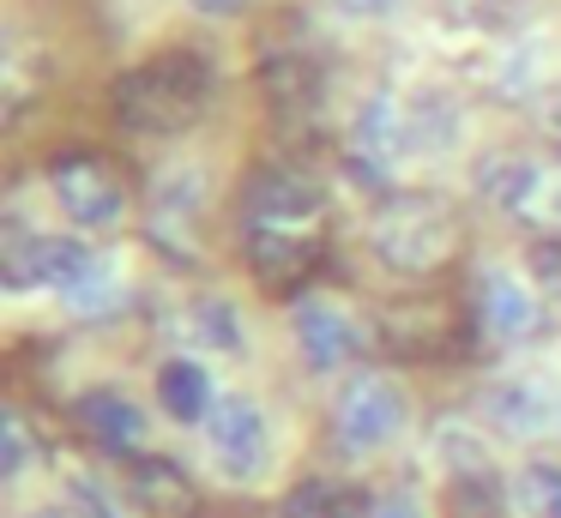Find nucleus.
Returning <instances> with one entry per match:
<instances>
[{"label":"nucleus","mask_w":561,"mask_h":518,"mask_svg":"<svg viewBox=\"0 0 561 518\" xmlns=\"http://www.w3.org/2000/svg\"><path fill=\"white\" fill-rule=\"evenodd\" d=\"M98 260L85 241H67V235H43V229L25 223H7L0 235V277L7 289H67L79 284V272Z\"/></svg>","instance_id":"obj_6"},{"label":"nucleus","mask_w":561,"mask_h":518,"mask_svg":"<svg viewBox=\"0 0 561 518\" xmlns=\"http://www.w3.org/2000/svg\"><path fill=\"white\" fill-rule=\"evenodd\" d=\"M25 518H67V513H25Z\"/></svg>","instance_id":"obj_31"},{"label":"nucleus","mask_w":561,"mask_h":518,"mask_svg":"<svg viewBox=\"0 0 561 518\" xmlns=\"http://www.w3.org/2000/svg\"><path fill=\"white\" fill-rule=\"evenodd\" d=\"M187 332H194L206 349H218V356H242L248 349L242 308H236L230 296H194L187 301Z\"/></svg>","instance_id":"obj_17"},{"label":"nucleus","mask_w":561,"mask_h":518,"mask_svg":"<svg viewBox=\"0 0 561 518\" xmlns=\"http://www.w3.org/2000/svg\"><path fill=\"white\" fill-rule=\"evenodd\" d=\"M368 248L387 272L423 277L459 248V217L440 193H387L368 217Z\"/></svg>","instance_id":"obj_2"},{"label":"nucleus","mask_w":561,"mask_h":518,"mask_svg":"<svg viewBox=\"0 0 561 518\" xmlns=\"http://www.w3.org/2000/svg\"><path fill=\"white\" fill-rule=\"evenodd\" d=\"M549 169L531 163L525 151H489L477 157V199H489L495 211L507 217H537L543 211V193H549Z\"/></svg>","instance_id":"obj_11"},{"label":"nucleus","mask_w":561,"mask_h":518,"mask_svg":"<svg viewBox=\"0 0 561 518\" xmlns=\"http://www.w3.org/2000/svg\"><path fill=\"white\" fill-rule=\"evenodd\" d=\"M206 452L218 464V476L230 482H260L272 470V422L254 398H218V410L206 416Z\"/></svg>","instance_id":"obj_5"},{"label":"nucleus","mask_w":561,"mask_h":518,"mask_svg":"<svg viewBox=\"0 0 561 518\" xmlns=\"http://www.w3.org/2000/svg\"><path fill=\"white\" fill-rule=\"evenodd\" d=\"M206 169L199 163H170L158 169V181H151V205H158V217H182V223H194V211L206 205Z\"/></svg>","instance_id":"obj_19"},{"label":"nucleus","mask_w":561,"mask_h":518,"mask_svg":"<svg viewBox=\"0 0 561 518\" xmlns=\"http://www.w3.org/2000/svg\"><path fill=\"white\" fill-rule=\"evenodd\" d=\"M49 193L79 229H115L127 217V187L103 157H61L49 169Z\"/></svg>","instance_id":"obj_8"},{"label":"nucleus","mask_w":561,"mask_h":518,"mask_svg":"<svg viewBox=\"0 0 561 518\" xmlns=\"http://www.w3.org/2000/svg\"><path fill=\"white\" fill-rule=\"evenodd\" d=\"M368 518H428V513H423V500H416V494H387V500L368 506Z\"/></svg>","instance_id":"obj_28"},{"label":"nucleus","mask_w":561,"mask_h":518,"mask_svg":"<svg viewBox=\"0 0 561 518\" xmlns=\"http://www.w3.org/2000/svg\"><path fill=\"white\" fill-rule=\"evenodd\" d=\"M507 506L513 518H561V464H549V458L519 464L507 482Z\"/></svg>","instance_id":"obj_18"},{"label":"nucleus","mask_w":561,"mask_h":518,"mask_svg":"<svg viewBox=\"0 0 561 518\" xmlns=\"http://www.w3.org/2000/svg\"><path fill=\"white\" fill-rule=\"evenodd\" d=\"M339 12H351V19H380V12L392 7V0H332Z\"/></svg>","instance_id":"obj_30"},{"label":"nucleus","mask_w":561,"mask_h":518,"mask_svg":"<svg viewBox=\"0 0 561 518\" xmlns=\"http://www.w3.org/2000/svg\"><path fill=\"white\" fill-rule=\"evenodd\" d=\"M79 422H85L110 452H127V458H139V446H146V434H151L146 410L127 392H115V385H98V392L79 398Z\"/></svg>","instance_id":"obj_15"},{"label":"nucleus","mask_w":561,"mask_h":518,"mask_svg":"<svg viewBox=\"0 0 561 518\" xmlns=\"http://www.w3.org/2000/svg\"><path fill=\"white\" fill-rule=\"evenodd\" d=\"M266 96L278 103V115H302V108L320 96V72L308 67L302 55H296V60H272V67H266Z\"/></svg>","instance_id":"obj_21"},{"label":"nucleus","mask_w":561,"mask_h":518,"mask_svg":"<svg viewBox=\"0 0 561 518\" xmlns=\"http://www.w3.org/2000/svg\"><path fill=\"white\" fill-rule=\"evenodd\" d=\"M67 518H122L115 494L91 476H67Z\"/></svg>","instance_id":"obj_25"},{"label":"nucleus","mask_w":561,"mask_h":518,"mask_svg":"<svg viewBox=\"0 0 561 518\" xmlns=\"http://www.w3.org/2000/svg\"><path fill=\"white\" fill-rule=\"evenodd\" d=\"M211 103V67L199 55H158L115 84V120L134 139H175Z\"/></svg>","instance_id":"obj_1"},{"label":"nucleus","mask_w":561,"mask_h":518,"mask_svg":"<svg viewBox=\"0 0 561 518\" xmlns=\"http://www.w3.org/2000/svg\"><path fill=\"white\" fill-rule=\"evenodd\" d=\"M351 151L363 157V169H392V157L411 151V120H404V108L392 103V96H368L363 108H356L351 120Z\"/></svg>","instance_id":"obj_14"},{"label":"nucleus","mask_w":561,"mask_h":518,"mask_svg":"<svg viewBox=\"0 0 561 518\" xmlns=\"http://www.w3.org/2000/svg\"><path fill=\"white\" fill-rule=\"evenodd\" d=\"M531 277L549 301H561V241H537L531 248Z\"/></svg>","instance_id":"obj_26"},{"label":"nucleus","mask_w":561,"mask_h":518,"mask_svg":"<svg viewBox=\"0 0 561 518\" xmlns=\"http://www.w3.org/2000/svg\"><path fill=\"white\" fill-rule=\"evenodd\" d=\"M483 422L507 440H549L561 434V385L549 373H507L483 392Z\"/></svg>","instance_id":"obj_7"},{"label":"nucleus","mask_w":561,"mask_h":518,"mask_svg":"<svg viewBox=\"0 0 561 518\" xmlns=\"http://www.w3.org/2000/svg\"><path fill=\"white\" fill-rule=\"evenodd\" d=\"M278 518H368V506L356 500V488H332V482H302L284 494Z\"/></svg>","instance_id":"obj_20"},{"label":"nucleus","mask_w":561,"mask_h":518,"mask_svg":"<svg viewBox=\"0 0 561 518\" xmlns=\"http://www.w3.org/2000/svg\"><path fill=\"white\" fill-rule=\"evenodd\" d=\"M537 133H543V145H549V157L561 163V84H549L543 96H537Z\"/></svg>","instance_id":"obj_27"},{"label":"nucleus","mask_w":561,"mask_h":518,"mask_svg":"<svg viewBox=\"0 0 561 518\" xmlns=\"http://www.w3.org/2000/svg\"><path fill=\"white\" fill-rule=\"evenodd\" d=\"M411 428V392H404L392 373H351V380L339 385V398H332V434H339V446H351V452H380V446H392L399 434Z\"/></svg>","instance_id":"obj_3"},{"label":"nucleus","mask_w":561,"mask_h":518,"mask_svg":"<svg viewBox=\"0 0 561 518\" xmlns=\"http://www.w3.org/2000/svg\"><path fill=\"white\" fill-rule=\"evenodd\" d=\"M31 458H37V446H31L25 416H19V410H7V416H0V476H7V482L31 476Z\"/></svg>","instance_id":"obj_24"},{"label":"nucleus","mask_w":561,"mask_h":518,"mask_svg":"<svg viewBox=\"0 0 561 518\" xmlns=\"http://www.w3.org/2000/svg\"><path fill=\"white\" fill-rule=\"evenodd\" d=\"M495 500H501L495 476H489V470H471V476H453L447 513L453 518H489V513H495Z\"/></svg>","instance_id":"obj_23"},{"label":"nucleus","mask_w":561,"mask_h":518,"mask_svg":"<svg viewBox=\"0 0 561 518\" xmlns=\"http://www.w3.org/2000/svg\"><path fill=\"white\" fill-rule=\"evenodd\" d=\"M187 7H194L199 19H236V12L248 7V0H187Z\"/></svg>","instance_id":"obj_29"},{"label":"nucleus","mask_w":561,"mask_h":518,"mask_svg":"<svg viewBox=\"0 0 561 518\" xmlns=\"http://www.w3.org/2000/svg\"><path fill=\"white\" fill-rule=\"evenodd\" d=\"M477 301V325H483L489 344H537L549 332V308H543V289H531L519 272L507 265H483L471 284Z\"/></svg>","instance_id":"obj_4"},{"label":"nucleus","mask_w":561,"mask_h":518,"mask_svg":"<svg viewBox=\"0 0 561 518\" xmlns=\"http://www.w3.org/2000/svg\"><path fill=\"white\" fill-rule=\"evenodd\" d=\"M242 211H248V223L320 229V217H327V193H320V181H308L302 169H290V163H266V169H254V175H248Z\"/></svg>","instance_id":"obj_10"},{"label":"nucleus","mask_w":561,"mask_h":518,"mask_svg":"<svg viewBox=\"0 0 561 518\" xmlns=\"http://www.w3.org/2000/svg\"><path fill=\"white\" fill-rule=\"evenodd\" d=\"M158 404H163V416L182 422V428H206V416L218 410L211 368L199 356H170L158 368Z\"/></svg>","instance_id":"obj_13"},{"label":"nucleus","mask_w":561,"mask_h":518,"mask_svg":"<svg viewBox=\"0 0 561 518\" xmlns=\"http://www.w3.org/2000/svg\"><path fill=\"white\" fill-rule=\"evenodd\" d=\"M134 500L146 506L151 518H194L199 488H194V476H187L175 458L146 452V458H134Z\"/></svg>","instance_id":"obj_16"},{"label":"nucleus","mask_w":561,"mask_h":518,"mask_svg":"<svg viewBox=\"0 0 561 518\" xmlns=\"http://www.w3.org/2000/svg\"><path fill=\"white\" fill-rule=\"evenodd\" d=\"M290 332H296V349H302V361H308L314 373L356 368V361H363V349H368L356 313L339 308V301H327V296H302V301H296Z\"/></svg>","instance_id":"obj_9"},{"label":"nucleus","mask_w":561,"mask_h":518,"mask_svg":"<svg viewBox=\"0 0 561 518\" xmlns=\"http://www.w3.org/2000/svg\"><path fill=\"white\" fill-rule=\"evenodd\" d=\"M61 296H67V308H73V313H85V320L98 313V320H103V313H115V301H122V272L103 265V260H91L85 272H79V284H67Z\"/></svg>","instance_id":"obj_22"},{"label":"nucleus","mask_w":561,"mask_h":518,"mask_svg":"<svg viewBox=\"0 0 561 518\" xmlns=\"http://www.w3.org/2000/svg\"><path fill=\"white\" fill-rule=\"evenodd\" d=\"M242 253L254 265V277L266 284H290L308 277L320 260V229H290V223H248L242 229Z\"/></svg>","instance_id":"obj_12"}]
</instances>
